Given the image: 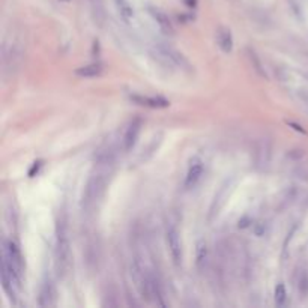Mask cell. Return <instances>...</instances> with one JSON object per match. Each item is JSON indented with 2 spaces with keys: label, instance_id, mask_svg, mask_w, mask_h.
<instances>
[{
  "label": "cell",
  "instance_id": "1",
  "mask_svg": "<svg viewBox=\"0 0 308 308\" xmlns=\"http://www.w3.org/2000/svg\"><path fill=\"white\" fill-rule=\"evenodd\" d=\"M71 265V249H69V238L66 220H58L56 226V271L59 277H63Z\"/></svg>",
  "mask_w": 308,
  "mask_h": 308
},
{
  "label": "cell",
  "instance_id": "2",
  "mask_svg": "<svg viewBox=\"0 0 308 308\" xmlns=\"http://www.w3.org/2000/svg\"><path fill=\"white\" fill-rule=\"evenodd\" d=\"M106 185H107V173L98 172V173L92 175L83 192V208L89 209L102 195Z\"/></svg>",
  "mask_w": 308,
  "mask_h": 308
},
{
  "label": "cell",
  "instance_id": "3",
  "mask_svg": "<svg viewBox=\"0 0 308 308\" xmlns=\"http://www.w3.org/2000/svg\"><path fill=\"white\" fill-rule=\"evenodd\" d=\"M2 260H5L20 277H23L24 260H23V255H21L20 248L15 245L12 241H5L3 251H2Z\"/></svg>",
  "mask_w": 308,
  "mask_h": 308
},
{
  "label": "cell",
  "instance_id": "4",
  "mask_svg": "<svg viewBox=\"0 0 308 308\" xmlns=\"http://www.w3.org/2000/svg\"><path fill=\"white\" fill-rule=\"evenodd\" d=\"M166 241H167V246L170 249V254H172V259H173L175 265L179 266L181 262H182V244H181V238H179L178 230L172 224L167 226Z\"/></svg>",
  "mask_w": 308,
  "mask_h": 308
},
{
  "label": "cell",
  "instance_id": "5",
  "mask_svg": "<svg viewBox=\"0 0 308 308\" xmlns=\"http://www.w3.org/2000/svg\"><path fill=\"white\" fill-rule=\"evenodd\" d=\"M160 53H161V56H164L167 61L170 62L173 66L181 68V69H186V71H191L189 62L186 61V58L181 52H178V50H175L172 47H167V45H161L160 47Z\"/></svg>",
  "mask_w": 308,
  "mask_h": 308
},
{
  "label": "cell",
  "instance_id": "6",
  "mask_svg": "<svg viewBox=\"0 0 308 308\" xmlns=\"http://www.w3.org/2000/svg\"><path fill=\"white\" fill-rule=\"evenodd\" d=\"M131 101L141 107L149 109H167L170 107V101L163 96H143V95H131Z\"/></svg>",
  "mask_w": 308,
  "mask_h": 308
},
{
  "label": "cell",
  "instance_id": "7",
  "mask_svg": "<svg viewBox=\"0 0 308 308\" xmlns=\"http://www.w3.org/2000/svg\"><path fill=\"white\" fill-rule=\"evenodd\" d=\"M39 305L41 307H53V305H56V289H55V284H53L50 277L45 278L42 286H41Z\"/></svg>",
  "mask_w": 308,
  "mask_h": 308
},
{
  "label": "cell",
  "instance_id": "8",
  "mask_svg": "<svg viewBox=\"0 0 308 308\" xmlns=\"http://www.w3.org/2000/svg\"><path fill=\"white\" fill-rule=\"evenodd\" d=\"M140 129H141V121L140 119H134L132 122L128 125V128L125 131V135H123V147H125V150H131L135 146Z\"/></svg>",
  "mask_w": 308,
  "mask_h": 308
},
{
  "label": "cell",
  "instance_id": "9",
  "mask_svg": "<svg viewBox=\"0 0 308 308\" xmlns=\"http://www.w3.org/2000/svg\"><path fill=\"white\" fill-rule=\"evenodd\" d=\"M149 12L153 17V20L160 24V27H161V30L164 33H167V35L175 33V27H173V24H172V21H170V18H169V15L166 12H163L158 8H149Z\"/></svg>",
  "mask_w": 308,
  "mask_h": 308
},
{
  "label": "cell",
  "instance_id": "10",
  "mask_svg": "<svg viewBox=\"0 0 308 308\" xmlns=\"http://www.w3.org/2000/svg\"><path fill=\"white\" fill-rule=\"evenodd\" d=\"M203 176V164L200 160L194 158L191 161V166L188 169V173H186V179H185V186L186 188H191L200 181V178Z\"/></svg>",
  "mask_w": 308,
  "mask_h": 308
},
{
  "label": "cell",
  "instance_id": "11",
  "mask_svg": "<svg viewBox=\"0 0 308 308\" xmlns=\"http://www.w3.org/2000/svg\"><path fill=\"white\" fill-rule=\"evenodd\" d=\"M217 42H218V47L224 53H232V50H233V36H232L229 29H226V27H220L218 29V32H217Z\"/></svg>",
  "mask_w": 308,
  "mask_h": 308
},
{
  "label": "cell",
  "instance_id": "12",
  "mask_svg": "<svg viewBox=\"0 0 308 308\" xmlns=\"http://www.w3.org/2000/svg\"><path fill=\"white\" fill-rule=\"evenodd\" d=\"M104 71L102 65L101 63H90V65H86V66H81V68H77L75 69V74L78 77H84V78H93V77H98L101 75Z\"/></svg>",
  "mask_w": 308,
  "mask_h": 308
},
{
  "label": "cell",
  "instance_id": "13",
  "mask_svg": "<svg viewBox=\"0 0 308 308\" xmlns=\"http://www.w3.org/2000/svg\"><path fill=\"white\" fill-rule=\"evenodd\" d=\"M116 3H118V8H119V12H121L123 20L129 21L134 17V9L129 5V2L128 0H116Z\"/></svg>",
  "mask_w": 308,
  "mask_h": 308
},
{
  "label": "cell",
  "instance_id": "14",
  "mask_svg": "<svg viewBox=\"0 0 308 308\" xmlns=\"http://www.w3.org/2000/svg\"><path fill=\"white\" fill-rule=\"evenodd\" d=\"M246 53H248V58H249V61H251V63H252V68L257 71V74L266 78V72H265V69H263V66H262V62H260V59H259V56L255 55V52H254V50H251V48H248V50H246Z\"/></svg>",
  "mask_w": 308,
  "mask_h": 308
},
{
  "label": "cell",
  "instance_id": "15",
  "mask_svg": "<svg viewBox=\"0 0 308 308\" xmlns=\"http://www.w3.org/2000/svg\"><path fill=\"white\" fill-rule=\"evenodd\" d=\"M274 295H275V304H277L278 307H283V305L286 304V299H287V292H286V287H284L283 283L277 284Z\"/></svg>",
  "mask_w": 308,
  "mask_h": 308
},
{
  "label": "cell",
  "instance_id": "16",
  "mask_svg": "<svg viewBox=\"0 0 308 308\" xmlns=\"http://www.w3.org/2000/svg\"><path fill=\"white\" fill-rule=\"evenodd\" d=\"M206 257H208V246H206V244H204L203 241H198V242H197V248H195V260H197V265L201 266V265L204 263Z\"/></svg>",
  "mask_w": 308,
  "mask_h": 308
},
{
  "label": "cell",
  "instance_id": "17",
  "mask_svg": "<svg viewBox=\"0 0 308 308\" xmlns=\"http://www.w3.org/2000/svg\"><path fill=\"white\" fill-rule=\"evenodd\" d=\"M299 290L304 292V293H308V274L304 272L301 280H299Z\"/></svg>",
  "mask_w": 308,
  "mask_h": 308
},
{
  "label": "cell",
  "instance_id": "18",
  "mask_svg": "<svg viewBox=\"0 0 308 308\" xmlns=\"http://www.w3.org/2000/svg\"><path fill=\"white\" fill-rule=\"evenodd\" d=\"M41 166H42V161H35L33 166H32V169L29 170V178H33V176L39 172Z\"/></svg>",
  "mask_w": 308,
  "mask_h": 308
},
{
  "label": "cell",
  "instance_id": "19",
  "mask_svg": "<svg viewBox=\"0 0 308 308\" xmlns=\"http://www.w3.org/2000/svg\"><path fill=\"white\" fill-rule=\"evenodd\" d=\"M287 125H290V126H293L296 131H299V132H305L304 129H302V126H299V125H296V123H293V122H287Z\"/></svg>",
  "mask_w": 308,
  "mask_h": 308
},
{
  "label": "cell",
  "instance_id": "20",
  "mask_svg": "<svg viewBox=\"0 0 308 308\" xmlns=\"http://www.w3.org/2000/svg\"><path fill=\"white\" fill-rule=\"evenodd\" d=\"M185 5L186 6H189V8H194L195 6V3H197V0H184Z\"/></svg>",
  "mask_w": 308,
  "mask_h": 308
},
{
  "label": "cell",
  "instance_id": "21",
  "mask_svg": "<svg viewBox=\"0 0 308 308\" xmlns=\"http://www.w3.org/2000/svg\"><path fill=\"white\" fill-rule=\"evenodd\" d=\"M61 2H69V0H61Z\"/></svg>",
  "mask_w": 308,
  "mask_h": 308
}]
</instances>
